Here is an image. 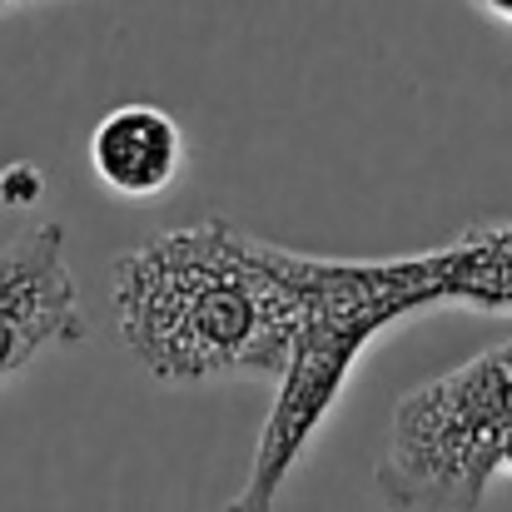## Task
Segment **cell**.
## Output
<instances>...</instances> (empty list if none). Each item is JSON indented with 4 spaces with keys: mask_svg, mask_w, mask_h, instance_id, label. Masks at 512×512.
<instances>
[{
    "mask_svg": "<svg viewBox=\"0 0 512 512\" xmlns=\"http://www.w3.org/2000/svg\"><path fill=\"white\" fill-rule=\"evenodd\" d=\"M5 5H15V0H0V10H5Z\"/></svg>",
    "mask_w": 512,
    "mask_h": 512,
    "instance_id": "30bf717a",
    "label": "cell"
},
{
    "mask_svg": "<svg viewBox=\"0 0 512 512\" xmlns=\"http://www.w3.org/2000/svg\"><path fill=\"white\" fill-rule=\"evenodd\" d=\"M184 165V135L170 110L150 100L115 105L90 130V170L120 199H155L165 194Z\"/></svg>",
    "mask_w": 512,
    "mask_h": 512,
    "instance_id": "5b68a950",
    "label": "cell"
},
{
    "mask_svg": "<svg viewBox=\"0 0 512 512\" xmlns=\"http://www.w3.org/2000/svg\"><path fill=\"white\" fill-rule=\"evenodd\" d=\"M115 324L125 348L165 383L284 378L304 304L279 244L229 219H199L115 259Z\"/></svg>",
    "mask_w": 512,
    "mask_h": 512,
    "instance_id": "6da1fadb",
    "label": "cell"
},
{
    "mask_svg": "<svg viewBox=\"0 0 512 512\" xmlns=\"http://www.w3.org/2000/svg\"><path fill=\"white\" fill-rule=\"evenodd\" d=\"M503 468L512 473V438H508V453H503Z\"/></svg>",
    "mask_w": 512,
    "mask_h": 512,
    "instance_id": "9c48e42d",
    "label": "cell"
},
{
    "mask_svg": "<svg viewBox=\"0 0 512 512\" xmlns=\"http://www.w3.org/2000/svg\"><path fill=\"white\" fill-rule=\"evenodd\" d=\"M50 343H85L80 284L65 259L60 219H40L0 244V383Z\"/></svg>",
    "mask_w": 512,
    "mask_h": 512,
    "instance_id": "277c9868",
    "label": "cell"
},
{
    "mask_svg": "<svg viewBox=\"0 0 512 512\" xmlns=\"http://www.w3.org/2000/svg\"><path fill=\"white\" fill-rule=\"evenodd\" d=\"M512 438V339L393 403L373 488L393 512H478Z\"/></svg>",
    "mask_w": 512,
    "mask_h": 512,
    "instance_id": "3957f363",
    "label": "cell"
},
{
    "mask_svg": "<svg viewBox=\"0 0 512 512\" xmlns=\"http://www.w3.org/2000/svg\"><path fill=\"white\" fill-rule=\"evenodd\" d=\"M40 189H45V179H40V170H30V165L0 170V199H5V204H35Z\"/></svg>",
    "mask_w": 512,
    "mask_h": 512,
    "instance_id": "52a82bcc",
    "label": "cell"
},
{
    "mask_svg": "<svg viewBox=\"0 0 512 512\" xmlns=\"http://www.w3.org/2000/svg\"><path fill=\"white\" fill-rule=\"evenodd\" d=\"M438 304L478 314H512V224H473L458 239L428 249Z\"/></svg>",
    "mask_w": 512,
    "mask_h": 512,
    "instance_id": "8992f818",
    "label": "cell"
},
{
    "mask_svg": "<svg viewBox=\"0 0 512 512\" xmlns=\"http://www.w3.org/2000/svg\"><path fill=\"white\" fill-rule=\"evenodd\" d=\"M488 20H498V25H512V0H473Z\"/></svg>",
    "mask_w": 512,
    "mask_h": 512,
    "instance_id": "ba28073f",
    "label": "cell"
},
{
    "mask_svg": "<svg viewBox=\"0 0 512 512\" xmlns=\"http://www.w3.org/2000/svg\"><path fill=\"white\" fill-rule=\"evenodd\" d=\"M284 274L304 304V324H299L294 358L274 388L264 433L254 443L249 478L224 512H274L294 463L314 443L319 423L339 408L358 353L383 329H393L398 319L438 309V284H433L428 254L319 259V254L284 249Z\"/></svg>",
    "mask_w": 512,
    "mask_h": 512,
    "instance_id": "7a4b0ae2",
    "label": "cell"
}]
</instances>
